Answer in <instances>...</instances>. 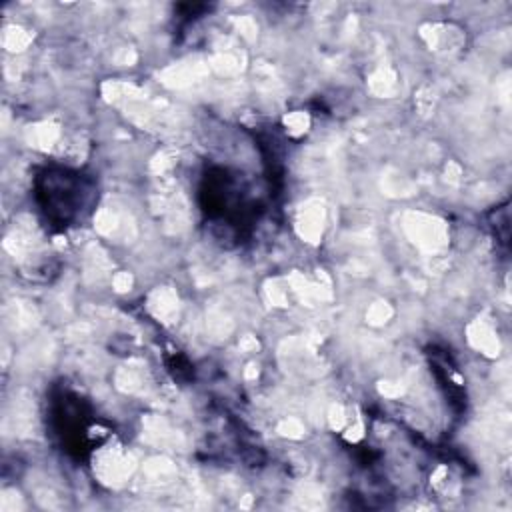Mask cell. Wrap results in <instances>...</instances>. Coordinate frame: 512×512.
Segmentation results:
<instances>
[{"mask_svg":"<svg viewBox=\"0 0 512 512\" xmlns=\"http://www.w3.org/2000/svg\"><path fill=\"white\" fill-rule=\"evenodd\" d=\"M94 196L92 182L68 168H46L36 180V198L40 210L56 226H70L90 206Z\"/></svg>","mask_w":512,"mask_h":512,"instance_id":"1","label":"cell"}]
</instances>
